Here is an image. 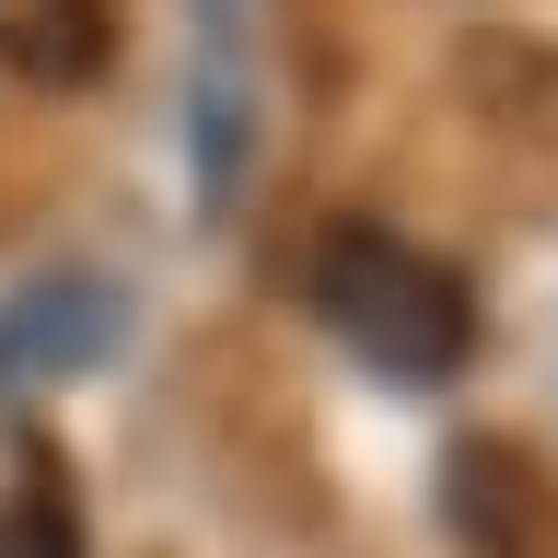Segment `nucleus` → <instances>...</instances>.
Here are the masks:
<instances>
[{"label":"nucleus","instance_id":"obj_2","mask_svg":"<svg viewBox=\"0 0 558 558\" xmlns=\"http://www.w3.org/2000/svg\"><path fill=\"white\" fill-rule=\"evenodd\" d=\"M442 535L453 558H558V477L523 442L477 430L442 453Z\"/></svg>","mask_w":558,"mask_h":558},{"label":"nucleus","instance_id":"obj_4","mask_svg":"<svg viewBox=\"0 0 558 558\" xmlns=\"http://www.w3.org/2000/svg\"><path fill=\"white\" fill-rule=\"evenodd\" d=\"M117 59V0H0V70L35 94H82Z\"/></svg>","mask_w":558,"mask_h":558},{"label":"nucleus","instance_id":"obj_1","mask_svg":"<svg viewBox=\"0 0 558 558\" xmlns=\"http://www.w3.org/2000/svg\"><path fill=\"white\" fill-rule=\"evenodd\" d=\"M303 303L349 361H373L384 384H418V396L477 361V291L396 221H326L303 244Z\"/></svg>","mask_w":558,"mask_h":558},{"label":"nucleus","instance_id":"obj_5","mask_svg":"<svg viewBox=\"0 0 558 558\" xmlns=\"http://www.w3.org/2000/svg\"><path fill=\"white\" fill-rule=\"evenodd\" d=\"M0 558H82V523H70V488L47 465V442H24L0 465Z\"/></svg>","mask_w":558,"mask_h":558},{"label":"nucleus","instance_id":"obj_3","mask_svg":"<svg viewBox=\"0 0 558 558\" xmlns=\"http://www.w3.org/2000/svg\"><path fill=\"white\" fill-rule=\"evenodd\" d=\"M117 326H129V303H117L105 279H35V291H12V314H0V384L94 373L105 349H117Z\"/></svg>","mask_w":558,"mask_h":558}]
</instances>
